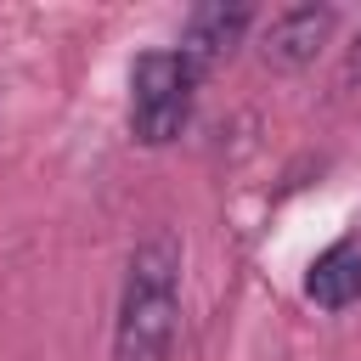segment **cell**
Listing matches in <instances>:
<instances>
[{
    "mask_svg": "<svg viewBox=\"0 0 361 361\" xmlns=\"http://www.w3.org/2000/svg\"><path fill=\"white\" fill-rule=\"evenodd\" d=\"M180 322V243L152 231L135 243L113 316V361H164Z\"/></svg>",
    "mask_w": 361,
    "mask_h": 361,
    "instance_id": "1",
    "label": "cell"
},
{
    "mask_svg": "<svg viewBox=\"0 0 361 361\" xmlns=\"http://www.w3.org/2000/svg\"><path fill=\"white\" fill-rule=\"evenodd\" d=\"M197 68L180 51H147L130 68V135L141 147H169L186 118H192V96H197Z\"/></svg>",
    "mask_w": 361,
    "mask_h": 361,
    "instance_id": "2",
    "label": "cell"
},
{
    "mask_svg": "<svg viewBox=\"0 0 361 361\" xmlns=\"http://www.w3.org/2000/svg\"><path fill=\"white\" fill-rule=\"evenodd\" d=\"M333 28H338V11H333V6H288V11H276V17L265 23L259 56H265V68H276V73H299V68L316 62V51L333 39Z\"/></svg>",
    "mask_w": 361,
    "mask_h": 361,
    "instance_id": "3",
    "label": "cell"
},
{
    "mask_svg": "<svg viewBox=\"0 0 361 361\" xmlns=\"http://www.w3.org/2000/svg\"><path fill=\"white\" fill-rule=\"evenodd\" d=\"M248 28H254V6L209 0V6H197V11L186 17V28H180V56H186L197 73H209L214 62H226V56L243 45Z\"/></svg>",
    "mask_w": 361,
    "mask_h": 361,
    "instance_id": "4",
    "label": "cell"
},
{
    "mask_svg": "<svg viewBox=\"0 0 361 361\" xmlns=\"http://www.w3.org/2000/svg\"><path fill=\"white\" fill-rule=\"evenodd\" d=\"M305 299L322 310H344L361 299V231L338 237L333 248H322L305 271Z\"/></svg>",
    "mask_w": 361,
    "mask_h": 361,
    "instance_id": "5",
    "label": "cell"
},
{
    "mask_svg": "<svg viewBox=\"0 0 361 361\" xmlns=\"http://www.w3.org/2000/svg\"><path fill=\"white\" fill-rule=\"evenodd\" d=\"M344 85H361V34H355V45L344 56Z\"/></svg>",
    "mask_w": 361,
    "mask_h": 361,
    "instance_id": "6",
    "label": "cell"
}]
</instances>
